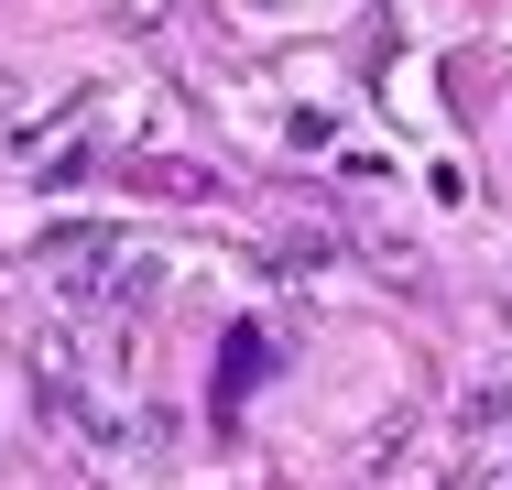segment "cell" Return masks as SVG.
Returning a JSON list of instances; mask_svg holds the SVG:
<instances>
[{"mask_svg": "<svg viewBox=\"0 0 512 490\" xmlns=\"http://www.w3.org/2000/svg\"><path fill=\"white\" fill-rule=\"evenodd\" d=\"M262 11H284V0H262Z\"/></svg>", "mask_w": 512, "mask_h": 490, "instance_id": "cell-2", "label": "cell"}, {"mask_svg": "<svg viewBox=\"0 0 512 490\" xmlns=\"http://www.w3.org/2000/svg\"><path fill=\"white\" fill-rule=\"evenodd\" d=\"M447 490H512V447H491V458H469Z\"/></svg>", "mask_w": 512, "mask_h": 490, "instance_id": "cell-1", "label": "cell"}]
</instances>
